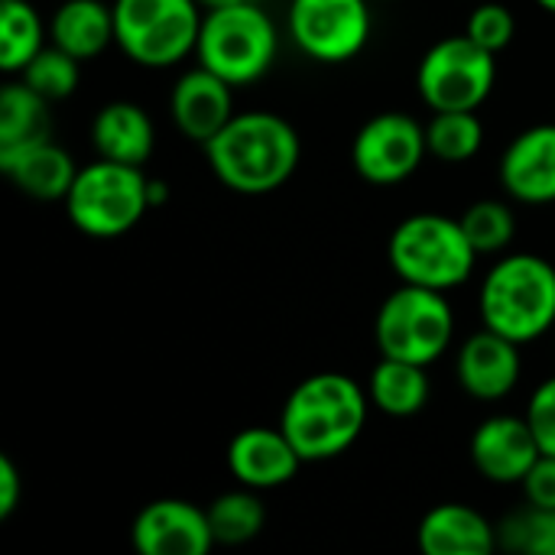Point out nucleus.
Instances as JSON below:
<instances>
[{
    "label": "nucleus",
    "instance_id": "obj_10",
    "mask_svg": "<svg viewBox=\"0 0 555 555\" xmlns=\"http://www.w3.org/2000/svg\"><path fill=\"white\" fill-rule=\"evenodd\" d=\"M286 29L306 59L345 65L371 42V0H289Z\"/></svg>",
    "mask_w": 555,
    "mask_h": 555
},
{
    "label": "nucleus",
    "instance_id": "obj_2",
    "mask_svg": "<svg viewBox=\"0 0 555 555\" xmlns=\"http://www.w3.org/2000/svg\"><path fill=\"white\" fill-rule=\"evenodd\" d=\"M367 390L348 374H312L283 403L280 429L289 436L302 462H332L345 455L367 426Z\"/></svg>",
    "mask_w": 555,
    "mask_h": 555
},
{
    "label": "nucleus",
    "instance_id": "obj_6",
    "mask_svg": "<svg viewBox=\"0 0 555 555\" xmlns=\"http://www.w3.org/2000/svg\"><path fill=\"white\" fill-rule=\"evenodd\" d=\"M65 215L72 228H78L88 237H120L133 231L150 205V179L143 166H127L98 156L94 163H85L65 195Z\"/></svg>",
    "mask_w": 555,
    "mask_h": 555
},
{
    "label": "nucleus",
    "instance_id": "obj_18",
    "mask_svg": "<svg viewBox=\"0 0 555 555\" xmlns=\"http://www.w3.org/2000/svg\"><path fill=\"white\" fill-rule=\"evenodd\" d=\"M78 169L81 166H75L72 153L62 150L52 137L0 146V172L36 202H65Z\"/></svg>",
    "mask_w": 555,
    "mask_h": 555
},
{
    "label": "nucleus",
    "instance_id": "obj_21",
    "mask_svg": "<svg viewBox=\"0 0 555 555\" xmlns=\"http://www.w3.org/2000/svg\"><path fill=\"white\" fill-rule=\"evenodd\" d=\"M52 46L88 62L114 46V7L104 0H62L49 20Z\"/></svg>",
    "mask_w": 555,
    "mask_h": 555
},
{
    "label": "nucleus",
    "instance_id": "obj_14",
    "mask_svg": "<svg viewBox=\"0 0 555 555\" xmlns=\"http://www.w3.org/2000/svg\"><path fill=\"white\" fill-rule=\"evenodd\" d=\"M130 543L140 555H205L215 546V533L208 511L192 501L163 498L133 517Z\"/></svg>",
    "mask_w": 555,
    "mask_h": 555
},
{
    "label": "nucleus",
    "instance_id": "obj_19",
    "mask_svg": "<svg viewBox=\"0 0 555 555\" xmlns=\"http://www.w3.org/2000/svg\"><path fill=\"white\" fill-rule=\"evenodd\" d=\"M426 555H488L498 550V527L468 504L433 507L416 530Z\"/></svg>",
    "mask_w": 555,
    "mask_h": 555
},
{
    "label": "nucleus",
    "instance_id": "obj_3",
    "mask_svg": "<svg viewBox=\"0 0 555 555\" xmlns=\"http://www.w3.org/2000/svg\"><path fill=\"white\" fill-rule=\"evenodd\" d=\"M481 325L517 341H540L555 328V263L540 254H501L478 289Z\"/></svg>",
    "mask_w": 555,
    "mask_h": 555
},
{
    "label": "nucleus",
    "instance_id": "obj_33",
    "mask_svg": "<svg viewBox=\"0 0 555 555\" xmlns=\"http://www.w3.org/2000/svg\"><path fill=\"white\" fill-rule=\"evenodd\" d=\"M23 498V478L10 455H0V520H10Z\"/></svg>",
    "mask_w": 555,
    "mask_h": 555
},
{
    "label": "nucleus",
    "instance_id": "obj_17",
    "mask_svg": "<svg viewBox=\"0 0 555 555\" xmlns=\"http://www.w3.org/2000/svg\"><path fill=\"white\" fill-rule=\"evenodd\" d=\"M234 85H228L221 75L208 72L205 65H195L179 75L169 94V117L176 130L195 143H208L231 117H234Z\"/></svg>",
    "mask_w": 555,
    "mask_h": 555
},
{
    "label": "nucleus",
    "instance_id": "obj_9",
    "mask_svg": "<svg viewBox=\"0 0 555 555\" xmlns=\"http://www.w3.org/2000/svg\"><path fill=\"white\" fill-rule=\"evenodd\" d=\"M498 81V55L468 33L446 36L426 49L416 68V91L429 111H478Z\"/></svg>",
    "mask_w": 555,
    "mask_h": 555
},
{
    "label": "nucleus",
    "instance_id": "obj_8",
    "mask_svg": "<svg viewBox=\"0 0 555 555\" xmlns=\"http://www.w3.org/2000/svg\"><path fill=\"white\" fill-rule=\"evenodd\" d=\"M114 46L140 68H172L195 55L198 0H114Z\"/></svg>",
    "mask_w": 555,
    "mask_h": 555
},
{
    "label": "nucleus",
    "instance_id": "obj_27",
    "mask_svg": "<svg viewBox=\"0 0 555 555\" xmlns=\"http://www.w3.org/2000/svg\"><path fill=\"white\" fill-rule=\"evenodd\" d=\"M472 247L478 250V257H501L511 250L514 237H517V215L507 202L501 198H481L472 202L462 215H459Z\"/></svg>",
    "mask_w": 555,
    "mask_h": 555
},
{
    "label": "nucleus",
    "instance_id": "obj_12",
    "mask_svg": "<svg viewBox=\"0 0 555 555\" xmlns=\"http://www.w3.org/2000/svg\"><path fill=\"white\" fill-rule=\"evenodd\" d=\"M468 455H472L475 472L485 481L498 488H514V485H524V478L530 475L543 449L527 413L524 416L494 413L481 420L478 429L472 433Z\"/></svg>",
    "mask_w": 555,
    "mask_h": 555
},
{
    "label": "nucleus",
    "instance_id": "obj_36",
    "mask_svg": "<svg viewBox=\"0 0 555 555\" xmlns=\"http://www.w3.org/2000/svg\"><path fill=\"white\" fill-rule=\"evenodd\" d=\"M537 7H543L546 13H553L555 16V0H537Z\"/></svg>",
    "mask_w": 555,
    "mask_h": 555
},
{
    "label": "nucleus",
    "instance_id": "obj_29",
    "mask_svg": "<svg viewBox=\"0 0 555 555\" xmlns=\"http://www.w3.org/2000/svg\"><path fill=\"white\" fill-rule=\"evenodd\" d=\"M498 546L507 553L555 555V511L527 504L498 524Z\"/></svg>",
    "mask_w": 555,
    "mask_h": 555
},
{
    "label": "nucleus",
    "instance_id": "obj_13",
    "mask_svg": "<svg viewBox=\"0 0 555 555\" xmlns=\"http://www.w3.org/2000/svg\"><path fill=\"white\" fill-rule=\"evenodd\" d=\"M524 345L491 332L481 325V332L468 335L459 345L455 354V380L459 387L478 400V403H501L507 400L524 377Z\"/></svg>",
    "mask_w": 555,
    "mask_h": 555
},
{
    "label": "nucleus",
    "instance_id": "obj_34",
    "mask_svg": "<svg viewBox=\"0 0 555 555\" xmlns=\"http://www.w3.org/2000/svg\"><path fill=\"white\" fill-rule=\"evenodd\" d=\"M169 198V185L163 182V179H150V205L156 208V205H163Z\"/></svg>",
    "mask_w": 555,
    "mask_h": 555
},
{
    "label": "nucleus",
    "instance_id": "obj_20",
    "mask_svg": "<svg viewBox=\"0 0 555 555\" xmlns=\"http://www.w3.org/2000/svg\"><path fill=\"white\" fill-rule=\"evenodd\" d=\"M91 146L104 159L143 166L156 150L153 117L133 101H111L91 120Z\"/></svg>",
    "mask_w": 555,
    "mask_h": 555
},
{
    "label": "nucleus",
    "instance_id": "obj_30",
    "mask_svg": "<svg viewBox=\"0 0 555 555\" xmlns=\"http://www.w3.org/2000/svg\"><path fill=\"white\" fill-rule=\"evenodd\" d=\"M465 33L478 42V46H485L488 52H504L511 42H514V36H517V16H514V10L507 7V3H501V0H481L475 10H472V16H468V26H465Z\"/></svg>",
    "mask_w": 555,
    "mask_h": 555
},
{
    "label": "nucleus",
    "instance_id": "obj_32",
    "mask_svg": "<svg viewBox=\"0 0 555 555\" xmlns=\"http://www.w3.org/2000/svg\"><path fill=\"white\" fill-rule=\"evenodd\" d=\"M524 498L533 507H550L555 511V455H540L537 465L530 468V475L524 478Z\"/></svg>",
    "mask_w": 555,
    "mask_h": 555
},
{
    "label": "nucleus",
    "instance_id": "obj_11",
    "mask_svg": "<svg viewBox=\"0 0 555 555\" xmlns=\"http://www.w3.org/2000/svg\"><path fill=\"white\" fill-rule=\"evenodd\" d=\"M429 156L426 124L406 111H384L361 124L351 140V166L371 185H400Z\"/></svg>",
    "mask_w": 555,
    "mask_h": 555
},
{
    "label": "nucleus",
    "instance_id": "obj_15",
    "mask_svg": "<svg viewBox=\"0 0 555 555\" xmlns=\"http://www.w3.org/2000/svg\"><path fill=\"white\" fill-rule=\"evenodd\" d=\"M501 189L520 205H555V124L520 130L501 153Z\"/></svg>",
    "mask_w": 555,
    "mask_h": 555
},
{
    "label": "nucleus",
    "instance_id": "obj_23",
    "mask_svg": "<svg viewBox=\"0 0 555 555\" xmlns=\"http://www.w3.org/2000/svg\"><path fill=\"white\" fill-rule=\"evenodd\" d=\"M52 101L36 94L26 81L0 88V146H20L52 137Z\"/></svg>",
    "mask_w": 555,
    "mask_h": 555
},
{
    "label": "nucleus",
    "instance_id": "obj_25",
    "mask_svg": "<svg viewBox=\"0 0 555 555\" xmlns=\"http://www.w3.org/2000/svg\"><path fill=\"white\" fill-rule=\"evenodd\" d=\"M208 520H211L215 543H221V546H244V543L260 537V530L267 524V507L260 501V491L241 485L234 491L218 494L208 504Z\"/></svg>",
    "mask_w": 555,
    "mask_h": 555
},
{
    "label": "nucleus",
    "instance_id": "obj_35",
    "mask_svg": "<svg viewBox=\"0 0 555 555\" xmlns=\"http://www.w3.org/2000/svg\"><path fill=\"white\" fill-rule=\"evenodd\" d=\"M205 10H215V7H231V3H244V0H198Z\"/></svg>",
    "mask_w": 555,
    "mask_h": 555
},
{
    "label": "nucleus",
    "instance_id": "obj_1",
    "mask_svg": "<svg viewBox=\"0 0 555 555\" xmlns=\"http://www.w3.org/2000/svg\"><path fill=\"white\" fill-rule=\"evenodd\" d=\"M205 156L215 179L231 192L267 195L293 179L302 143L286 117L273 111H241L205 143Z\"/></svg>",
    "mask_w": 555,
    "mask_h": 555
},
{
    "label": "nucleus",
    "instance_id": "obj_16",
    "mask_svg": "<svg viewBox=\"0 0 555 555\" xmlns=\"http://www.w3.org/2000/svg\"><path fill=\"white\" fill-rule=\"evenodd\" d=\"M302 465V455L280 426H247L228 446V472L237 485L254 488L260 494L289 485Z\"/></svg>",
    "mask_w": 555,
    "mask_h": 555
},
{
    "label": "nucleus",
    "instance_id": "obj_24",
    "mask_svg": "<svg viewBox=\"0 0 555 555\" xmlns=\"http://www.w3.org/2000/svg\"><path fill=\"white\" fill-rule=\"evenodd\" d=\"M46 46V26L29 0H0V68L20 75Z\"/></svg>",
    "mask_w": 555,
    "mask_h": 555
},
{
    "label": "nucleus",
    "instance_id": "obj_5",
    "mask_svg": "<svg viewBox=\"0 0 555 555\" xmlns=\"http://www.w3.org/2000/svg\"><path fill=\"white\" fill-rule=\"evenodd\" d=\"M280 52V33L257 0L205 10L195 59L228 85L244 88L260 81Z\"/></svg>",
    "mask_w": 555,
    "mask_h": 555
},
{
    "label": "nucleus",
    "instance_id": "obj_26",
    "mask_svg": "<svg viewBox=\"0 0 555 555\" xmlns=\"http://www.w3.org/2000/svg\"><path fill=\"white\" fill-rule=\"evenodd\" d=\"M429 156L442 163H468L485 146V124L475 111H433L426 124Z\"/></svg>",
    "mask_w": 555,
    "mask_h": 555
},
{
    "label": "nucleus",
    "instance_id": "obj_31",
    "mask_svg": "<svg viewBox=\"0 0 555 555\" xmlns=\"http://www.w3.org/2000/svg\"><path fill=\"white\" fill-rule=\"evenodd\" d=\"M527 420L540 439V449L546 455H555V377L543 380L533 390V397L527 403Z\"/></svg>",
    "mask_w": 555,
    "mask_h": 555
},
{
    "label": "nucleus",
    "instance_id": "obj_7",
    "mask_svg": "<svg viewBox=\"0 0 555 555\" xmlns=\"http://www.w3.org/2000/svg\"><path fill=\"white\" fill-rule=\"evenodd\" d=\"M455 338V312L446 293L400 283L377 309L374 341L380 358L433 367Z\"/></svg>",
    "mask_w": 555,
    "mask_h": 555
},
{
    "label": "nucleus",
    "instance_id": "obj_4",
    "mask_svg": "<svg viewBox=\"0 0 555 555\" xmlns=\"http://www.w3.org/2000/svg\"><path fill=\"white\" fill-rule=\"evenodd\" d=\"M387 260L400 283L449 293L472 280L478 250L459 218L416 211L390 231Z\"/></svg>",
    "mask_w": 555,
    "mask_h": 555
},
{
    "label": "nucleus",
    "instance_id": "obj_22",
    "mask_svg": "<svg viewBox=\"0 0 555 555\" xmlns=\"http://www.w3.org/2000/svg\"><path fill=\"white\" fill-rule=\"evenodd\" d=\"M429 393H433V384H429L426 367L397 361V358H380L367 380V397L374 410L393 420L416 416L429 403Z\"/></svg>",
    "mask_w": 555,
    "mask_h": 555
},
{
    "label": "nucleus",
    "instance_id": "obj_28",
    "mask_svg": "<svg viewBox=\"0 0 555 555\" xmlns=\"http://www.w3.org/2000/svg\"><path fill=\"white\" fill-rule=\"evenodd\" d=\"M20 81H26L36 94H42L46 101H65L78 91L81 81V59L68 55L59 46H42L36 52V59L20 72Z\"/></svg>",
    "mask_w": 555,
    "mask_h": 555
}]
</instances>
